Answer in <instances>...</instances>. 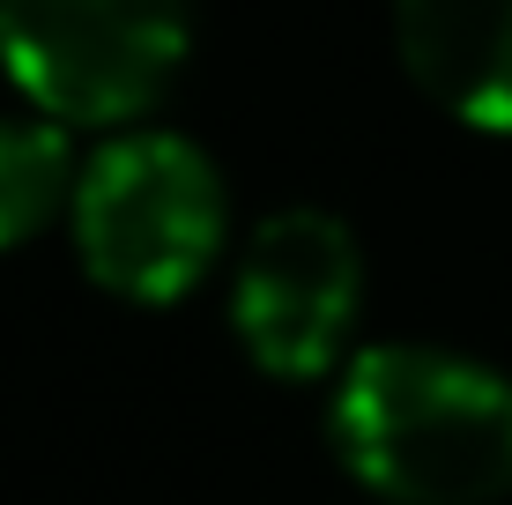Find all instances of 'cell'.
Listing matches in <instances>:
<instances>
[{
	"label": "cell",
	"mask_w": 512,
	"mask_h": 505,
	"mask_svg": "<svg viewBox=\"0 0 512 505\" xmlns=\"http://www.w3.org/2000/svg\"><path fill=\"white\" fill-rule=\"evenodd\" d=\"M327 446L386 505L512 498V379L446 342H364L327 387Z\"/></svg>",
	"instance_id": "obj_1"
},
{
	"label": "cell",
	"mask_w": 512,
	"mask_h": 505,
	"mask_svg": "<svg viewBox=\"0 0 512 505\" xmlns=\"http://www.w3.org/2000/svg\"><path fill=\"white\" fill-rule=\"evenodd\" d=\"M67 238L104 298L141 312L186 305L216 275L223 238H231V194H223L216 156L171 127L104 134L82 156Z\"/></svg>",
	"instance_id": "obj_2"
},
{
	"label": "cell",
	"mask_w": 512,
	"mask_h": 505,
	"mask_svg": "<svg viewBox=\"0 0 512 505\" xmlns=\"http://www.w3.org/2000/svg\"><path fill=\"white\" fill-rule=\"evenodd\" d=\"M193 0H0V75L52 127L127 134L171 97Z\"/></svg>",
	"instance_id": "obj_3"
},
{
	"label": "cell",
	"mask_w": 512,
	"mask_h": 505,
	"mask_svg": "<svg viewBox=\"0 0 512 505\" xmlns=\"http://www.w3.org/2000/svg\"><path fill=\"white\" fill-rule=\"evenodd\" d=\"M364 320V246L334 208H275L231 260V342L282 387H334Z\"/></svg>",
	"instance_id": "obj_4"
},
{
	"label": "cell",
	"mask_w": 512,
	"mask_h": 505,
	"mask_svg": "<svg viewBox=\"0 0 512 505\" xmlns=\"http://www.w3.org/2000/svg\"><path fill=\"white\" fill-rule=\"evenodd\" d=\"M409 82L475 134H512V0H394Z\"/></svg>",
	"instance_id": "obj_5"
},
{
	"label": "cell",
	"mask_w": 512,
	"mask_h": 505,
	"mask_svg": "<svg viewBox=\"0 0 512 505\" xmlns=\"http://www.w3.org/2000/svg\"><path fill=\"white\" fill-rule=\"evenodd\" d=\"M82 186L75 134L38 112H0V253H23L52 223H67Z\"/></svg>",
	"instance_id": "obj_6"
}]
</instances>
